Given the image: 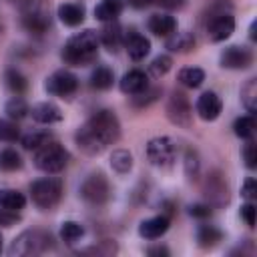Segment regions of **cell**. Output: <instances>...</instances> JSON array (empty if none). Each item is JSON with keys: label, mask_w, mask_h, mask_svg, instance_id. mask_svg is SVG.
Instances as JSON below:
<instances>
[{"label": "cell", "mask_w": 257, "mask_h": 257, "mask_svg": "<svg viewBox=\"0 0 257 257\" xmlns=\"http://www.w3.org/2000/svg\"><path fill=\"white\" fill-rule=\"evenodd\" d=\"M22 26L32 34H44L50 28V16L42 10H38V8H32V10L24 12Z\"/></svg>", "instance_id": "obj_16"}, {"label": "cell", "mask_w": 257, "mask_h": 257, "mask_svg": "<svg viewBox=\"0 0 257 257\" xmlns=\"http://www.w3.org/2000/svg\"><path fill=\"white\" fill-rule=\"evenodd\" d=\"M195 108H197V114H199L203 120H215V118L221 114L223 102H221V98L217 96V92L207 90V92H203V94L197 98Z\"/></svg>", "instance_id": "obj_13"}, {"label": "cell", "mask_w": 257, "mask_h": 257, "mask_svg": "<svg viewBox=\"0 0 257 257\" xmlns=\"http://www.w3.org/2000/svg\"><path fill=\"white\" fill-rule=\"evenodd\" d=\"M219 62L223 68H231V70H241L247 68L253 62V52L247 46H227L221 56Z\"/></svg>", "instance_id": "obj_12"}, {"label": "cell", "mask_w": 257, "mask_h": 257, "mask_svg": "<svg viewBox=\"0 0 257 257\" xmlns=\"http://www.w3.org/2000/svg\"><path fill=\"white\" fill-rule=\"evenodd\" d=\"M0 205L10 211H20L26 205V197L16 189H0Z\"/></svg>", "instance_id": "obj_25"}, {"label": "cell", "mask_w": 257, "mask_h": 257, "mask_svg": "<svg viewBox=\"0 0 257 257\" xmlns=\"http://www.w3.org/2000/svg\"><path fill=\"white\" fill-rule=\"evenodd\" d=\"M159 94H161V90L159 88H145V90H141V92H137V94H133V104L137 106V108H145V106H149V104H153L157 98H159Z\"/></svg>", "instance_id": "obj_37"}, {"label": "cell", "mask_w": 257, "mask_h": 257, "mask_svg": "<svg viewBox=\"0 0 257 257\" xmlns=\"http://www.w3.org/2000/svg\"><path fill=\"white\" fill-rule=\"evenodd\" d=\"M199 167H201V163H199V155H197V151L189 149V151L185 153V173H187V177H189V179H197V175H199Z\"/></svg>", "instance_id": "obj_39"}, {"label": "cell", "mask_w": 257, "mask_h": 257, "mask_svg": "<svg viewBox=\"0 0 257 257\" xmlns=\"http://www.w3.org/2000/svg\"><path fill=\"white\" fill-rule=\"evenodd\" d=\"M18 139H20V128L16 126V122H10V120L0 118V141L14 143Z\"/></svg>", "instance_id": "obj_38"}, {"label": "cell", "mask_w": 257, "mask_h": 257, "mask_svg": "<svg viewBox=\"0 0 257 257\" xmlns=\"http://www.w3.org/2000/svg\"><path fill=\"white\" fill-rule=\"evenodd\" d=\"M0 251H2V235H0Z\"/></svg>", "instance_id": "obj_50"}, {"label": "cell", "mask_w": 257, "mask_h": 257, "mask_svg": "<svg viewBox=\"0 0 257 257\" xmlns=\"http://www.w3.org/2000/svg\"><path fill=\"white\" fill-rule=\"evenodd\" d=\"M211 213H213V209H211V205L207 203H195V205H191L189 207V215L191 217H195V219H207V217H211Z\"/></svg>", "instance_id": "obj_42"}, {"label": "cell", "mask_w": 257, "mask_h": 257, "mask_svg": "<svg viewBox=\"0 0 257 257\" xmlns=\"http://www.w3.org/2000/svg\"><path fill=\"white\" fill-rule=\"evenodd\" d=\"M30 114H32V118H34L36 122H40V124H52V122H58V120L62 118L60 108H58L54 102H48V100L34 104V106L30 108Z\"/></svg>", "instance_id": "obj_18"}, {"label": "cell", "mask_w": 257, "mask_h": 257, "mask_svg": "<svg viewBox=\"0 0 257 257\" xmlns=\"http://www.w3.org/2000/svg\"><path fill=\"white\" fill-rule=\"evenodd\" d=\"M235 30V18L231 12H215L209 16L207 22V34L213 42H223L227 40Z\"/></svg>", "instance_id": "obj_11"}, {"label": "cell", "mask_w": 257, "mask_h": 257, "mask_svg": "<svg viewBox=\"0 0 257 257\" xmlns=\"http://www.w3.org/2000/svg\"><path fill=\"white\" fill-rule=\"evenodd\" d=\"M233 133L241 139H251L253 133H255V118L253 114L249 116H239L235 122H233Z\"/></svg>", "instance_id": "obj_33"}, {"label": "cell", "mask_w": 257, "mask_h": 257, "mask_svg": "<svg viewBox=\"0 0 257 257\" xmlns=\"http://www.w3.org/2000/svg\"><path fill=\"white\" fill-rule=\"evenodd\" d=\"M20 143H22L24 149H28V151H36V149H40L42 145L50 143V135L44 133V131H32V133H26V135L20 139Z\"/></svg>", "instance_id": "obj_31"}, {"label": "cell", "mask_w": 257, "mask_h": 257, "mask_svg": "<svg viewBox=\"0 0 257 257\" xmlns=\"http://www.w3.org/2000/svg\"><path fill=\"white\" fill-rule=\"evenodd\" d=\"M50 247H52V235L42 229H32V231H24L10 243L8 255L10 257H28V255L44 253Z\"/></svg>", "instance_id": "obj_3"}, {"label": "cell", "mask_w": 257, "mask_h": 257, "mask_svg": "<svg viewBox=\"0 0 257 257\" xmlns=\"http://www.w3.org/2000/svg\"><path fill=\"white\" fill-rule=\"evenodd\" d=\"M149 86V76L143 72V70H139V68H135V70H128L122 78H120V90L124 92V94H137V92H141V90H145Z\"/></svg>", "instance_id": "obj_17"}, {"label": "cell", "mask_w": 257, "mask_h": 257, "mask_svg": "<svg viewBox=\"0 0 257 257\" xmlns=\"http://www.w3.org/2000/svg\"><path fill=\"white\" fill-rule=\"evenodd\" d=\"M82 253H88V255H112V253H116V245H114L112 241H102L100 245L88 247V249H84Z\"/></svg>", "instance_id": "obj_41"}, {"label": "cell", "mask_w": 257, "mask_h": 257, "mask_svg": "<svg viewBox=\"0 0 257 257\" xmlns=\"http://www.w3.org/2000/svg\"><path fill=\"white\" fill-rule=\"evenodd\" d=\"M241 197H245L247 201H253V199L257 197V183H255L253 177H249V179L243 183V187H241Z\"/></svg>", "instance_id": "obj_44"}, {"label": "cell", "mask_w": 257, "mask_h": 257, "mask_svg": "<svg viewBox=\"0 0 257 257\" xmlns=\"http://www.w3.org/2000/svg\"><path fill=\"white\" fill-rule=\"evenodd\" d=\"M28 112H30V108H28V104L24 102V98H20V96H14V98H10V100L6 102V114H8V118H12V120H20V118H24Z\"/></svg>", "instance_id": "obj_32"}, {"label": "cell", "mask_w": 257, "mask_h": 257, "mask_svg": "<svg viewBox=\"0 0 257 257\" xmlns=\"http://www.w3.org/2000/svg\"><path fill=\"white\" fill-rule=\"evenodd\" d=\"M171 66H173L171 56L161 54V56H157V58L149 64V74H151L153 78H161V76H165V74L171 70Z\"/></svg>", "instance_id": "obj_36"}, {"label": "cell", "mask_w": 257, "mask_h": 257, "mask_svg": "<svg viewBox=\"0 0 257 257\" xmlns=\"http://www.w3.org/2000/svg\"><path fill=\"white\" fill-rule=\"evenodd\" d=\"M120 137V122L112 110H96L92 116L76 131L74 141L78 149L86 155H98L108 145L116 143Z\"/></svg>", "instance_id": "obj_1"}, {"label": "cell", "mask_w": 257, "mask_h": 257, "mask_svg": "<svg viewBox=\"0 0 257 257\" xmlns=\"http://www.w3.org/2000/svg\"><path fill=\"white\" fill-rule=\"evenodd\" d=\"M147 253H149V255H159V257H161V255H169V249L163 247V245H157V247H149Z\"/></svg>", "instance_id": "obj_47"}, {"label": "cell", "mask_w": 257, "mask_h": 257, "mask_svg": "<svg viewBox=\"0 0 257 257\" xmlns=\"http://www.w3.org/2000/svg\"><path fill=\"white\" fill-rule=\"evenodd\" d=\"M110 167H112L118 175L128 173V171L133 169V155H131L128 151H124V149L112 151V155H110Z\"/></svg>", "instance_id": "obj_30"}, {"label": "cell", "mask_w": 257, "mask_h": 257, "mask_svg": "<svg viewBox=\"0 0 257 257\" xmlns=\"http://www.w3.org/2000/svg\"><path fill=\"white\" fill-rule=\"evenodd\" d=\"M18 219H20V217L16 215V211L4 209V207L0 205V227H12V225H16Z\"/></svg>", "instance_id": "obj_43"}, {"label": "cell", "mask_w": 257, "mask_h": 257, "mask_svg": "<svg viewBox=\"0 0 257 257\" xmlns=\"http://www.w3.org/2000/svg\"><path fill=\"white\" fill-rule=\"evenodd\" d=\"M243 161H245V165L249 167V169H255L257 167V147H255V143L249 139V143L243 147Z\"/></svg>", "instance_id": "obj_40"}, {"label": "cell", "mask_w": 257, "mask_h": 257, "mask_svg": "<svg viewBox=\"0 0 257 257\" xmlns=\"http://www.w3.org/2000/svg\"><path fill=\"white\" fill-rule=\"evenodd\" d=\"M58 18L66 26H78L84 20V6L76 2H66L58 6Z\"/></svg>", "instance_id": "obj_21"}, {"label": "cell", "mask_w": 257, "mask_h": 257, "mask_svg": "<svg viewBox=\"0 0 257 257\" xmlns=\"http://www.w3.org/2000/svg\"><path fill=\"white\" fill-rule=\"evenodd\" d=\"M126 2H128L133 8H147L153 0H126Z\"/></svg>", "instance_id": "obj_48"}, {"label": "cell", "mask_w": 257, "mask_h": 257, "mask_svg": "<svg viewBox=\"0 0 257 257\" xmlns=\"http://www.w3.org/2000/svg\"><path fill=\"white\" fill-rule=\"evenodd\" d=\"M153 2L159 4V6H163V8H167V10H179V8L185 6L187 0H153Z\"/></svg>", "instance_id": "obj_46"}, {"label": "cell", "mask_w": 257, "mask_h": 257, "mask_svg": "<svg viewBox=\"0 0 257 257\" xmlns=\"http://www.w3.org/2000/svg\"><path fill=\"white\" fill-rule=\"evenodd\" d=\"M255 215H257V209H255L253 203H245V205L241 207V217L245 219V223H247L249 227H255Z\"/></svg>", "instance_id": "obj_45"}, {"label": "cell", "mask_w": 257, "mask_h": 257, "mask_svg": "<svg viewBox=\"0 0 257 257\" xmlns=\"http://www.w3.org/2000/svg\"><path fill=\"white\" fill-rule=\"evenodd\" d=\"M122 12V2L120 0H102L94 8V16L100 22H114Z\"/></svg>", "instance_id": "obj_22"}, {"label": "cell", "mask_w": 257, "mask_h": 257, "mask_svg": "<svg viewBox=\"0 0 257 257\" xmlns=\"http://www.w3.org/2000/svg\"><path fill=\"white\" fill-rule=\"evenodd\" d=\"M4 80H6L8 90H10V92H14L16 96H18V94H22V92L26 90V86H28L26 76H24L20 70H16V68H8V70H6V74H4Z\"/></svg>", "instance_id": "obj_28"}, {"label": "cell", "mask_w": 257, "mask_h": 257, "mask_svg": "<svg viewBox=\"0 0 257 257\" xmlns=\"http://www.w3.org/2000/svg\"><path fill=\"white\" fill-rule=\"evenodd\" d=\"M68 159H70L68 151L62 145L50 141V143L42 145L40 149H36V153H34V167L38 171H42V173H60L66 167Z\"/></svg>", "instance_id": "obj_4"}, {"label": "cell", "mask_w": 257, "mask_h": 257, "mask_svg": "<svg viewBox=\"0 0 257 257\" xmlns=\"http://www.w3.org/2000/svg\"><path fill=\"white\" fill-rule=\"evenodd\" d=\"M167 48L171 52H189L195 48V38L191 32H173L167 36Z\"/></svg>", "instance_id": "obj_23"}, {"label": "cell", "mask_w": 257, "mask_h": 257, "mask_svg": "<svg viewBox=\"0 0 257 257\" xmlns=\"http://www.w3.org/2000/svg\"><path fill=\"white\" fill-rule=\"evenodd\" d=\"M98 52V36L94 30H82L74 36H70L62 48V58L68 64L84 66L90 64L96 58Z\"/></svg>", "instance_id": "obj_2"}, {"label": "cell", "mask_w": 257, "mask_h": 257, "mask_svg": "<svg viewBox=\"0 0 257 257\" xmlns=\"http://www.w3.org/2000/svg\"><path fill=\"white\" fill-rule=\"evenodd\" d=\"M82 235H84V227L80 223H76V221H64L62 227H60V237L66 243H74Z\"/></svg>", "instance_id": "obj_34"}, {"label": "cell", "mask_w": 257, "mask_h": 257, "mask_svg": "<svg viewBox=\"0 0 257 257\" xmlns=\"http://www.w3.org/2000/svg\"><path fill=\"white\" fill-rule=\"evenodd\" d=\"M124 46H126V52H128V56L133 58V60H143L149 52H151V42H149V38H145L143 34H139V32H135V30H131L126 36H124Z\"/></svg>", "instance_id": "obj_15"}, {"label": "cell", "mask_w": 257, "mask_h": 257, "mask_svg": "<svg viewBox=\"0 0 257 257\" xmlns=\"http://www.w3.org/2000/svg\"><path fill=\"white\" fill-rule=\"evenodd\" d=\"M221 239H223V233L215 225H199V229H197V243L201 247H215Z\"/></svg>", "instance_id": "obj_24"}, {"label": "cell", "mask_w": 257, "mask_h": 257, "mask_svg": "<svg viewBox=\"0 0 257 257\" xmlns=\"http://www.w3.org/2000/svg\"><path fill=\"white\" fill-rule=\"evenodd\" d=\"M122 40H124V34H122V28L116 22H108L98 34V42H102L104 48L110 50V52H116L118 46L122 44Z\"/></svg>", "instance_id": "obj_19"}, {"label": "cell", "mask_w": 257, "mask_h": 257, "mask_svg": "<svg viewBox=\"0 0 257 257\" xmlns=\"http://www.w3.org/2000/svg\"><path fill=\"white\" fill-rule=\"evenodd\" d=\"M203 193L211 207H223L229 203V185L225 181V175L219 171H211L205 177Z\"/></svg>", "instance_id": "obj_8"}, {"label": "cell", "mask_w": 257, "mask_h": 257, "mask_svg": "<svg viewBox=\"0 0 257 257\" xmlns=\"http://www.w3.org/2000/svg\"><path fill=\"white\" fill-rule=\"evenodd\" d=\"M149 30L155 34V36H171L175 30H177V20L169 14H153L149 18Z\"/></svg>", "instance_id": "obj_20"}, {"label": "cell", "mask_w": 257, "mask_h": 257, "mask_svg": "<svg viewBox=\"0 0 257 257\" xmlns=\"http://www.w3.org/2000/svg\"><path fill=\"white\" fill-rule=\"evenodd\" d=\"M44 88L54 96H70L78 88V78L68 70H56L46 78Z\"/></svg>", "instance_id": "obj_10"}, {"label": "cell", "mask_w": 257, "mask_h": 257, "mask_svg": "<svg viewBox=\"0 0 257 257\" xmlns=\"http://www.w3.org/2000/svg\"><path fill=\"white\" fill-rule=\"evenodd\" d=\"M171 225V219L167 215H157V217H151V219H145L141 225H139V235L143 239H159L161 235L167 233Z\"/></svg>", "instance_id": "obj_14"}, {"label": "cell", "mask_w": 257, "mask_h": 257, "mask_svg": "<svg viewBox=\"0 0 257 257\" xmlns=\"http://www.w3.org/2000/svg\"><path fill=\"white\" fill-rule=\"evenodd\" d=\"M205 80V72L197 66H187L179 72V82L187 88H199Z\"/></svg>", "instance_id": "obj_27"}, {"label": "cell", "mask_w": 257, "mask_h": 257, "mask_svg": "<svg viewBox=\"0 0 257 257\" xmlns=\"http://www.w3.org/2000/svg\"><path fill=\"white\" fill-rule=\"evenodd\" d=\"M249 36H251V40H255V22L251 24V34Z\"/></svg>", "instance_id": "obj_49"}, {"label": "cell", "mask_w": 257, "mask_h": 257, "mask_svg": "<svg viewBox=\"0 0 257 257\" xmlns=\"http://www.w3.org/2000/svg\"><path fill=\"white\" fill-rule=\"evenodd\" d=\"M241 100L247 108V112L255 114L257 110V78H249L241 88Z\"/></svg>", "instance_id": "obj_29"}, {"label": "cell", "mask_w": 257, "mask_h": 257, "mask_svg": "<svg viewBox=\"0 0 257 257\" xmlns=\"http://www.w3.org/2000/svg\"><path fill=\"white\" fill-rule=\"evenodd\" d=\"M62 195V183L54 177H44L38 179L30 185V197L36 207L40 209H52Z\"/></svg>", "instance_id": "obj_5"}, {"label": "cell", "mask_w": 257, "mask_h": 257, "mask_svg": "<svg viewBox=\"0 0 257 257\" xmlns=\"http://www.w3.org/2000/svg\"><path fill=\"white\" fill-rule=\"evenodd\" d=\"M112 80H114V74L108 66H96L92 72H90V86L96 88V90H106L112 86Z\"/></svg>", "instance_id": "obj_26"}, {"label": "cell", "mask_w": 257, "mask_h": 257, "mask_svg": "<svg viewBox=\"0 0 257 257\" xmlns=\"http://www.w3.org/2000/svg\"><path fill=\"white\" fill-rule=\"evenodd\" d=\"M147 157L155 167L167 169L177 159V145L171 137H155L147 145Z\"/></svg>", "instance_id": "obj_6"}, {"label": "cell", "mask_w": 257, "mask_h": 257, "mask_svg": "<svg viewBox=\"0 0 257 257\" xmlns=\"http://www.w3.org/2000/svg\"><path fill=\"white\" fill-rule=\"evenodd\" d=\"M167 116L177 126H183V128H189L191 126L193 108H191L189 98L183 92H173L169 96V100H167Z\"/></svg>", "instance_id": "obj_9"}, {"label": "cell", "mask_w": 257, "mask_h": 257, "mask_svg": "<svg viewBox=\"0 0 257 257\" xmlns=\"http://www.w3.org/2000/svg\"><path fill=\"white\" fill-rule=\"evenodd\" d=\"M80 197L90 203V205H102L108 201L110 197V187H108V181L102 173H92L84 179V183L80 185Z\"/></svg>", "instance_id": "obj_7"}, {"label": "cell", "mask_w": 257, "mask_h": 257, "mask_svg": "<svg viewBox=\"0 0 257 257\" xmlns=\"http://www.w3.org/2000/svg\"><path fill=\"white\" fill-rule=\"evenodd\" d=\"M22 167V157L14 149L0 151V169L2 171H16Z\"/></svg>", "instance_id": "obj_35"}]
</instances>
